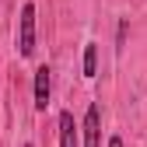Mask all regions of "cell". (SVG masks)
Returning <instances> with one entry per match:
<instances>
[{"instance_id": "6da1fadb", "label": "cell", "mask_w": 147, "mask_h": 147, "mask_svg": "<svg viewBox=\"0 0 147 147\" xmlns=\"http://www.w3.org/2000/svg\"><path fill=\"white\" fill-rule=\"evenodd\" d=\"M18 53L32 56L35 53V4L21 7V21H18Z\"/></svg>"}, {"instance_id": "7a4b0ae2", "label": "cell", "mask_w": 147, "mask_h": 147, "mask_svg": "<svg viewBox=\"0 0 147 147\" xmlns=\"http://www.w3.org/2000/svg\"><path fill=\"white\" fill-rule=\"evenodd\" d=\"M49 95H53V70L39 67V70H35V109H39V112H46Z\"/></svg>"}, {"instance_id": "3957f363", "label": "cell", "mask_w": 147, "mask_h": 147, "mask_svg": "<svg viewBox=\"0 0 147 147\" xmlns=\"http://www.w3.org/2000/svg\"><path fill=\"white\" fill-rule=\"evenodd\" d=\"M98 137H102V109L98 102H91L84 116V147H98Z\"/></svg>"}, {"instance_id": "277c9868", "label": "cell", "mask_w": 147, "mask_h": 147, "mask_svg": "<svg viewBox=\"0 0 147 147\" xmlns=\"http://www.w3.org/2000/svg\"><path fill=\"white\" fill-rule=\"evenodd\" d=\"M60 147H77V126L70 112H60Z\"/></svg>"}, {"instance_id": "5b68a950", "label": "cell", "mask_w": 147, "mask_h": 147, "mask_svg": "<svg viewBox=\"0 0 147 147\" xmlns=\"http://www.w3.org/2000/svg\"><path fill=\"white\" fill-rule=\"evenodd\" d=\"M98 74V46L88 42L84 46V77H95Z\"/></svg>"}, {"instance_id": "8992f818", "label": "cell", "mask_w": 147, "mask_h": 147, "mask_svg": "<svg viewBox=\"0 0 147 147\" xmlns=\"http://www.w3.org/2000/svg\"><path fill=\"white\" fill-rule=\"evenodd\" d=\"M109 147H123V140H119V137H112V140H109Z\"/></svg>"}, {"instance_id": "52a82bcc", "label": "cell", "mask_w": 147, "mask_h": 147, "mask_svg": "<svg viewBox=\"0 0 147 147\" xmlns=\"http://www.w3.org/2000/svg\"><path fill=\"white\" fill-rule=\"evenodd\" d=\"M25 147H32V144H25Z\"/></svg>"}]
</instances>
